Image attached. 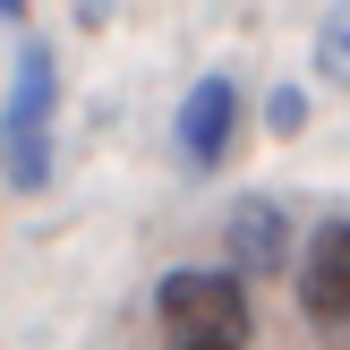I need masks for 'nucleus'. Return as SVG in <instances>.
Here are the masks:
<instances>
[{"mask_svg": "<svg viewBox=\"0 0 350 350\" xmlns=\"http://www.w3.org/2000/svg\"><path fill=\"white\" fill-rule=\"evenodd\" d=\"M51 111H60V51L17 43L9 94H0V180L17 197H43L51 188Z\"/></svg>", "mask_w": 350, "mask_h": 350, "instance_id": "obj_1", "label": "nucleus"}, {"mask_svg": "<svg viewBox=\"0 0 350 350\" xmlns=\"http://www.w3.org/2000/svg\"><path fill=\"white\" fill-rule=\"evenodd\" d=\"M154 325H163L171 350H248L256 334V308H248V273H163V291H154Z\"/></svg>", "mask_w": 350, "mask_h": 350, "instance_id": "obj_2", "label": "nucleus"}, {"mask_svg": "<svg viewBox=\"0 0 350 350\" xmlns=\"http://www.w3.org/2000/svg\"><path fill=\"white\" fill-rule=\"evenodd\" d=\"M299 308L325 334H350V222H317L299 256Z\"/></svg>", "mask_w": 350, "mask_h": 350, "instance_id": "obj_3", "label": "nucleus"}, {"mask_svg": "<svg viewBox=\"0 0 350 350\" xmlns=\"http://www.w3.org/2000/svg\"><path fill=\"white\" fill-rule=\"evenodd\" d=\"M171 137H180V154H188L197 171H214L222 154H231V137H239V85H231V77H197V85L180 94Z\"/></svg>", "mask_w": 350, "mask_h": 350, "instance_id": "obj_4", "label": "nucleus"}, {"mask_svg": "<svg viewBox=\"0 0 350 350\" xmlns=\"http://www.w3.org/2000/svg\"><path fill=\"white\" fill-rule=\"evenodd\" d=\"M222 239H231V265H239V273H273V265L291 256V222H282V205H265V197L231 205Z\"/></svg>", "mask_w": 350, "mask_h": 350, "instance_id": "obj_5", "label": "nucleus"}, {"mask_svg": "<svg viewBox=\"0 0 350 350\" xmlns=\"http://www.w3.org/2000/svg\"><path fill=\"white\" fill-rule=\"evenodd\" d=\"M308 60H317L325 85H350V9H334V17L317 26V51H308Z\"/></svg>", "mask_w": 350, "mask_h": 350, "instance_id": "obj_6", "label": "nucleus"}, {"mask_svg": "<svg viewBox=\"0 0 350 350\" xmlns=\"http://www.w3.org/2000/svg\"><path fill=\"white\" fill-rule=\"evenodd\" d=\"M0 17H9V26H26V0H0Z\"/></svg>", "mask_w": 350, "mask_h": 350, "instance_id": "obj_7", "label": "nucleus"}]
</instances>
